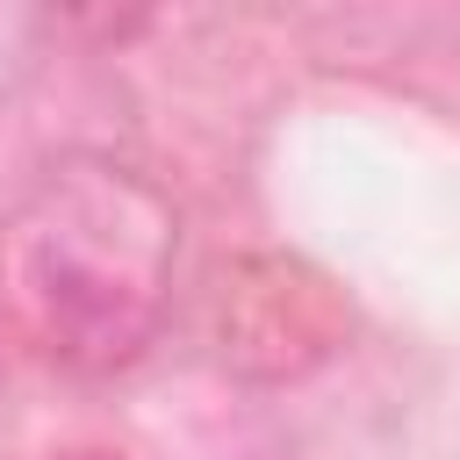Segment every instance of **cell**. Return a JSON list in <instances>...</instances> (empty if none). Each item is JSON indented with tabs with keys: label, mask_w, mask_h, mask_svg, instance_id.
I'll return each mask as SVG.
<instances>
[{
	"label": "cell",
	"mask_w": 460,
	"mask_h": 460,
	"mask_svg": "<svg viewBox=\"0 0 460 460\" xmlns=\"http://www.w3.org/2000/svg\"><path fill=\"white\" fill-rule=\"evenodd\" d=\"M72 460H115V453H72Z\"/></svg>",
	"instance_id": "obj_2"
},
{
	"label": "cell",
	"mask_w": 460,
	"mask_h": 460,
	"mask_svg": "<svg viewBox=\"0 0 460 460\" xmlns=\"http://www.w3.org/2000/svg\"><path fill=\"white\" fill-rule=\"evenodd\" d=\"M165 208L122 172H65L50 180L14 237V295L50 352L115 359L144 338L165 280Z\"/></svg>",
	"instance_id": "obj_1"
}]
</instances>
